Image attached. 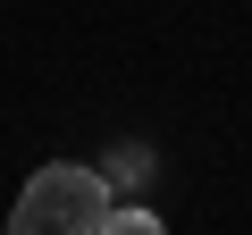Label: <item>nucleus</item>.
Wrapping results in <instances>:
<instances>
[{"instance_id":"nucleus-1","label":"nucleus","mask_w":252,"mask_h":235,"mask_svg":"<svg viewBox=\"0 0 252 235\" xmlns=\"http://www.w3.org/2000/svg\"><path fill=\"white\" fill-rule=\"evenodd\" d=\"M109 218V176L101 168H76V160H51L26 176L17 210H9V235H93Z\"/></svg>"},{"instance_id":"nucleus-2","label":"nucleus","mask_w":252,"mask_h":235,"mask_svg":"<svg viewBox=\"0 0 252 235\" xmlns=\"http://www.w3.org/2000/svg\"><path fill=\"white\" fill-rule=\"evenodd\" d=\"M93 235H168V227H160V218H152L143 202H109V218H101Z\"/></svg>"}]
</instances>
